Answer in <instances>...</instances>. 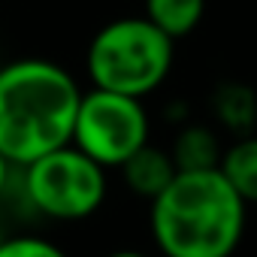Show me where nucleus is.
Segmentation results:
<instances>
[{
  "mask_svg": "<svg viewBox=\"0 0 257 257\" xmlns=\"http://www.w3.org/2000/svg\"><path fill=\"white\" fill-rule=\"evenodd\" d=\"M82 88L70 70L46 58L0 67V155L25 167L70 146Z\"/></svg>",
  "mask_w": 257,
  "mask_h": 257,
  "instance_id": "nucleus-1",
  "label": "nucleus"
},
{
  "mask_svg": "<svg viewBox=\"0 0 257 257\" xmlns=\"http://www.w3.org/2000/svg\"><path fill=\"white\" fill-rule=\"evenodd\" d=\"M245 212L218 167L179 170L149 203V227L164 257H230L242 242Z\"/></svg>",
  "mask_w": 257,
  "mask_h": 257,
  "instance_id": "nucleus-2",
  "label": "nucleus"
},
{
  "mask_svg": "<svg viewBox=\"0 0 257 257\" xmlns=\"http://www.w3.org/2000/svg\"><path fill=\"white\" fill-rule=\"evenodd\" d=\"M176 61V40L146 16H127L103 25L85 52V73L94 88L146 100L155 94Z\"/></svg>",
  "mask_w": 257,
  "mask_h": 257,
  "instance_id": "nucleus-3",
  "label": "nucleus"
},
{
  "mask_svg": "<svg viewBox=\"0 0 257 257\" xmlns=\"http://www.w3.org/2000/svg\"><path fill=\"white\" fill-rule=\"evenodd\" d=\"M16 170H22V194L28 206L52 221L91 218L109 191L106 167L91 161L73 143Z\"/></svg>",
  "mask_w": 257,
  "mask_h": 257,
  "instance_id": "nucleus-4",
  "label": "nucleus"
},
{
  "mask_svg": "<svg viewBox=\"0 0 257 257\" xmlns=\"http://www.w3.org/2000/svg\"><path fill=\"white\" fill-rule=\"evenodd\" d=\"M149 134L152 121L140 97L91 88L82 91L70 143L100 167L118 170L137 149L149 143Z\"/></svg>",
  "mask_w": 257,
  "mask_h": 257,
  "instance_id": "nucleus-5",
  "label": "nucleus"
},
{
  "mask_svg": "<svg viewBox=\"0 0 257 257\" xmlns=\"http://www.w3.org/2000/svg\"><path fill=\"white\" fill-rule=\"evenodd\" d=\"M118 170H121V176H124V185L131 188L137 197L149 200V203H152V200L173 182V176L179 173L176 164H173V158H170V152H167V149H158V146H152V143H146L143 149H137Z\"/></svg>",
  "mask_w": 257,
  "mask_h": 257,
  "instance_id": "nucleus-6",
  "label": "nucleus"
},
{
  "mask_svg": "<svg viewBox=\"0 0 257 257\" xmlns=\"http://www.w3.org/2000/svg\"><path fill=\"white\" fill-rule=\"evenodd\" d=\"M221 143L215 137L212 127L206 124H185L173 140L170 158L176 164V170L188 173V170H215L221 164Z\"/></svg>",
  "mask_w": 257,
  "mask_h": 257,
  "instance_id": "nucleus-7",
  "label": "nucleus"
},
{
  "mask_svg": "<svg viewBox=\"0 0 257 257\" xmlns=\"http://www.w3.org/2000/svg\"><path fill=\"white\" fill-rule=\"evenodd\" d=\"M218 170L245 200V206L257 203V137H242L230 149H224Z\"/></svg>",
  "mask_w": 257,
  "mask_h": 257,
  "instance_id": "nucleus-8",
  "label": "nucleus"
},
{
  "mask_svg": "<svg viewBox=\"0 0 257 257\" xmlns=\"http://www.w3.org/2000/svg\"><path fill=\"white\" fill-rule=\"evenodd\" d=\"M143 16L170 40H182L200 28L206 16V0H146Z\"/></svg>",
  "mask_w": 257,
  "mask_h": 257,
  "instance_id": "nucleus-9",
  "label": "nucleus"
},
{
  "mask_svg": "<svg viewBox=\"0 0 257 257\" xmlns=\"http://www.w3.org/2000/svg\"><path fill=\"white\" fill-rule=\"evenodd\" d=\"M212 109L215 118L224 121V127H230V131H248L257 121V97L245 85H221L212 94Z\"/></svg>",
  "mask_w": 257,
  "mask_h": 257,
  "instance_id": "nucleus-10",
  "label": "nucleus"
},
{
  "mask_svg": "<svg viewBox=\"0 0 257 257\" xmlns=\"http://www.w3.org/2000/svg\"><path fill=\"white\" fill-rule=\"evenodd\" d=\"M0 257H70L61 245L43 236H7L0 242Z\"/></svg>",
  "mask_w": 257,
  "mask_h": 257,
  "instance_id": "nucleus-11",
  "label": "nucleus"
},
{
  "mask_svg": "<svg viewBox=\"0 0 257 257\" xmlns=\"http://www.w3.org/2000/svg\"><path fill=\"white\" fill-rule=\"evenodd\" d=\"M13 164L4 158V155H0V197H4L7 194V188H10V182H13Z\"/></svg>",
  "mask_w": 257,
  "mask_h": 257,
  "instance_id": "nucleus-12",
  "label": "nucleus"
},
{
  "mask_svg": "<svg viewBox=\"0 0 257 257\" xmlns=\"http://www.w3.org/2000/svg\"><path fill=\"white\" fill-rule=\"evenodd\" d=\"M106 257H149V254L146 251H137V248H118V251H112Z\"/></svg>",
  "mask_w": 257,
  "mask_h": 257,
  "instance_id": "nucleus-13",
  "label": "nucleus"
},
{
  "mask_svg": "<svg viewBox=\"0 0 257 257\" xmlns=\"http://www.w3.org/2000/svg\"><path fill=\"white\" fill-rule=\"evenodd\" d=\"M7 239V233H4V221H0V242H4Z\"/></svg>",
  "mask_w": 257,
  "mask_h": 257,
  "instance_id": "nucleus-14",
  "label": "nucleus"
}]
</instances>
